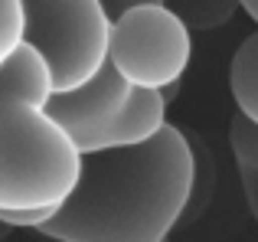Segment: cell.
Wrapping results in <instances>:
<instances>
[{"label":"cell","instance_id":"1","mask_svg":"<svg viewBox=\"0 0 258 242\" xmlns=\"http://www.w3.org/2000/svg\"><path fill=\"white\" fill-rule=\"evenodd\" d=\"M193 177V141L167 121L147 144L85 154L76 190L39 226V236L52 242H167L186 213Z\"/></svg>","mask_w":258,"mask_h":242},{"label":"cell","instance_id":"2","mask_svg":"<svg viewBox=\"0 0 258 242\" xmlns=\"http://www.w3.org/2000/svg\"><path fill=\"white\" fill-rule=\"evenodd\" d=\"M49 98V66L23 43L0 69V213L62 206L79 184L82 154L46 111Z\"/></svg>","mask_w":258,"mask_h":242},{"label":"cell","instance_id":"3","mask_svg":"<svg viewBox=\"0 0 258 242\" xmlns=\"http://www.w3.org/2000/svg\"><path fill=\"white\" fill-rule=\"evenodd\" d=\"M46 111L62 125L82 157L147 144L167 125L164 92L134 89L111 66H105L79 89L52 95Z\"/></svg>","mask_w":258,"mask_h":242},{"label":"cell","instance_id":"4","mask_svg":"<svg viewBox=\"0 0 258 242\" xmlns=\"http://www.w3.org/2000/svg\"><path fill=\"white\" fill-rule=\"evenodd\" d=\"M26 43L46 59L52 95L72 92L108 66L111 17L101 0H23Z\"/></svg>","mask_w":258,"mask_h":242},{"label":"cell","instance_id":"5","mask_svg":"<svg viewBox=\"0 0 258 242\" xmlns=\"http://www.w3.org/2000/svg\"><path fill=\"white\" fill-rule=\"evenodd\" d=\"M189 26L170 4L134 7L111 23L108 66L134 89L167 92L180 85L189 69Z\"/></svg>","mask_w":258,"mask_h":242},{"label":"cell","instance_id":"6","mask_svg":"<svg viewBox=\"0 0 258 242\" xmlns=\"http://www.w3.org/2000/svg\"><path fill=\"white\" fill-rule=\"evenodd\" d=\"M229 92H232L235 111L258 125V33L235 49L229 63Z\"/></svg>","mask_w":258,"mask_h":242},{"label":"cell","instance_id":"7","mask_svg":"<svg viewBox=\"0 0 258 242\" xmlns=\"http://www.w3.org/2000/svg\"><path fill=\"white\" fill-rule=\"evenodd\" d=\"M189 141H193V154H196V177H193V193H189V203H186V213H183L180 226H189L193 219H200V213L206 210L209 200H213V187H216L213 157L203 151V144L196 141V134H189Z\"/></svg>","mask_w":258,"mask_h":242},{"label":"cell","instance_id":"8","mask_svg":"<svg viewBox=\"0 0 258 242\" xmlns=\"http://www.w3.org/2000/svg\"><path fill=\"white\" fill-rule=\"evenodd\" d=\"M189 30H213L229 20L239 0H167Z\"/></svg>","mask_w":258,"mask_h":242},{"label":"cell","instance_id":"9","mask_svg":"<svg viewBox=\"0 0 258 242\" xmlns=\"http://www.w3.org/2000/svg\"><path fill=\"white\" fill-rule=\"evenodd\" d=\"M23 43H26L23 0H0V69L23 49Z\"/></svg>","mask_w":258,"mask_h":242},{"label":"cell","instance_id":"10","mask_svg":"<svg viewBox=\"0 0 258 242\" xmlns=\"http://www.w3.org/2000/svg\"><path fill=\"white\" fill-rule=\"evenodd\" d=\"M229 147L239 164V173H258V125L239 111L229 121Z\"/></svg>","mask_w":258,"mask_h":242},{"label":"cell","instance_id":"11","mask_svg":"<svg viewBox=\"0 0 258 242\" xmlns=\"http://www.w3.org/2000/svg\"><path fill=\"white\" fill-rule=\"evenodd\" d=\"M59 206H46V210H20V213H0V223L13 226V229H33L39 232V226H46L56 216Z\"/></svg>","mask_w":258,"mask_h":242},{"label":"cell","instance_id":"12","mask_svg":"<svg viewBox=\"0 0 258 242\" xmlns=\"http://www.w3.org/2000/svg\"><path fill=\"white\" fill-rule=\"evenodd\" d=\"M144 4H167V0H101L105 13L111 17V23H114L118 17H124L127 10H134V7H144Z\"/></svg>","mask_w":258,"mask_h":242},{"label":"cell","instance_id":"13","mask_svg":"<svg viewBox=\"0 0 258 242\" xmlns=\"http://www.w3.org/2000/svg\"><path fill=\"white\" fill-rule=\"evenodd\" d=\"M242 190H245V203L258 223V173H242Z\"/></svg>","mask_w":258,"mask_h":242},{"label":"cell","instance_id":"14","mask_svg":"<svg viewBox=\"0 0 258 242\" xmlns=\"http://www.w3.org/2000/svg\"><path fill=\"white\" fill-rule=\"evenodd\" d=\"M239 7L248 13V20H252V23L258 26V0H239Z\"/></svg>","mask_w":258,"mask_h":242}]
</instances>
